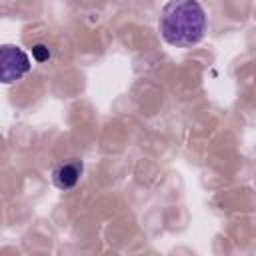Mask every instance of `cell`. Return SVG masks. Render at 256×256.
Instances as JSON below:
<instances>
[{"label":"cell","mask_w":256,"mask_h":256,"mask_svg":"<svg viewBox=\"0 0 256 256\" xmlns=\"http://www.w3.org/2000/svg\"><path fill=\"white\" fill-rule=\"evenodd\" d=\"M158 30L170 46H194L204 38L206 12L198 0H168L160 10Z\"/></svg>","instance_id":"obj_1"},{"label":"cell","mask_w":256,"mask_h":256,"mask_svg":"<svg viewBox=\"0 0 256 256\" xmlns=\"http://www.w3.org/2000/svg\"><path fill=\"white\" fill-rule=\"evenodd\" d=\"M32 68L30 56L16 44H0V82L12 84L22 80Z\"/></svg>","instance_id":"obj_2"},{"label":"cell","mask_w":256,"mask_h":256,"mask_svg":"<svg viewBox=\"0 0 256 256\" xmlns=\"http://www.w3.org/2000/svg\"><path fill=\"white\" fill-rule=\"evenodd\" d=\"M82 170H84V166H82L80 160L62 162L52 170V184L60 190H70L78 184V180L82 176Z\"/></svg>","instance_id":"obj_3"},{"label":"cell","mask_w":256,"mask_h":256,"mask_svg":"<svg viewBox=\"0 0 256 256\" xmlns=\"http://www.w3.org/2000/svg\"><path fill=\"white\" fill-rule=\"evenodd\" d=\"M32 56L36 62H46L50 58V50L46 44H34L32 46Z\"/></svg>","instance_id":"obj_4"}]
</instances>
